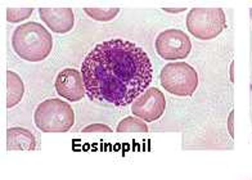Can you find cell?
<instances>
[{"mask_svg": "<svg viewBox=\"0 0 252 180\" xmlns=\"http://www.w3.org/2000/svg\"><path fill=\"white\" fill-rule=\"evenodd\" d=\"M31 14H32V8H18V9L9 8L7 10V20L14 24V22H20V21L26 20Z\"/></svg>", "mask_w": 252, "mask_h": 180, "instance_id": "5bb4252c", "label": "cell"}, {"mask_svg": "<svg viewBox=\"0 0 252 180\" xmlns=\"http://www.w3.org/2000/svg\"><path fill=\"white\" fill-rule=\"evenodd\" d=\"M84 131L87 133V131H106V133H110L111 129L106 125H90V126L85 127Z\"/></svg>", "mask_w": 252, "mask_h": 180, "instance_id": "9a60e30c", "label": "cell"}, {"mask_svg": "<svg viewBox=\"0 0 252 180\" xmlns=\"http://www.w3.org/2000/svg\"><path fill=\"white\" fill-rule=\"evenodd\" d=\"M81 75L90 99L124 107L148 89L153 70L142 48L131 41L112 39L90 50L81 66Z\"/></svg>", "mask_w": 252, "mask_h": 180, "instance_id": "6da1fadb", "label": "cell"}, {"mask_svg": "<svg viewBox=\"0 0 252 180\" xmlns=\"http://www.w3.org/2000/svg\"><path fill=\"white\" fill-rule=\"evenodd\" d=\"M161 85L169 93L179 97H190L198 87V75L186 62L167 63L161 71Z\"/></svg>", "mask_w": 252, "mask_h": 180, "instance_id": "5b68a950", "label": "cell"}, {"mask_svg": "<svg viewBox=\"0 0 252 180\" xmlns=\"http://www.w3.org/2000/svg\"><path fill=\"white\" fill-rule=\"evenodd\" d=\"M165 12H169V13H179V12H183L186 10V8H179V9H169V8H165Z\"/></svg>", "mask_w": 252, "mask_h": 180, "instance_id": "2e32d148", "label": "cell"}, {"mask_svg": "<svg viewBox=\"0 0 252 180\" xmlns=\"http://www.w3.org/2000/svg\"><path fill=\"white\" fill-rule=\"evenodd\" d=\"M84 10L88 16L96 21H111L120 12L119 8H110V9H106V8H100V9L99 8H85Z\"/></svg>", "mask_w": 252, "mask_h": 180, "instance_id": "7c38bea8", "label": "cell"}, {"mask_svg": "<svg viewBox=\"0 0 252 180\" xmlns=\"http://www.w3.org/2000/svg\"><path fill=\"white\" fill-rule=\"evenodd\" d=\"M225 14L220 8H194L187 16V29L199 40H211L225 29Z\"/></svg>", "mask_w": 252, "mask_h": 180, "instance_id": "277c9868", "label": "cell"}, {"mask_svg": "<svg viewBox=\"0 0 252 180\" xmlns=\"http://www.w3.org/2000/svg\"><path fill=\"white\" fill-rule=\"evenodd\" d=\"M117 131H120V133H125V131H143V133H146V131H148V127H147L146 123L138 120V119L126 117L125 120L119 123Z\"/></svg>", "mask_w": 252, "mask_h": 180, "instance_id": "4fadbf2b", "label": "cell"}, {"mask_svg": "<svg viewBox=\"0 0 252 180\" xmlns=\"http://www.w3.org/2000/svg\"><path fill=\"white\" fill-rule=\"evenodd\" d=\"M12 47L22 60L40 62L49 57L53 48V37L45 27L37 22H27L14 30Z\"/></svg>", "mask_w": 252, "mask_h": 180, "instance_id": "7a4b0ae2", "label": "cell"}, {"mask_svg": "<svg viewBox=\"0 0 252 180\" xmlns=\"http://www.w3.org/2000/svg\"><path fill=\"white\" fill-rule=\"evenodd\" d=\"M8 150H33L36 143L35 138L30 131L21 129V127H12L8 130Z\"/></svg>", "mask_w": 252, "mask_h": 180, "instance_id": "30bf717a", "label": "cell"}, {"mask_svg": "<svg viewBox=\"0 0 252 180\" xmlns=\"http://www.w3.org/2000/svg\"><path fill=\"white\" fill-rule=\"evenodd\" d=\"M24 95V84L20 76L8 71V108L16 106Z\"/></svg>", "mask_w": 252, "mask_h": 180, "instance_id": "8fae6325", "label": "cell"}, {"mask_svg": "<svg viewBox=\"0 0 252 180\" xmlns=\"http://www.w3.org/2000/svg\"><path fill=\"white\" fill-rule=\"evenodd\" d=\"M156 52L166 60H184L192 50V43L186 32L170 29L159 33L156 39Z\"/></svg>", "mask_w": 252, "mask_h": 180, "instance_id": "8992f818", "label": "cell"}, {"mask_svg": "<svg viewBox=\"0 0 252 180\" xmlns=\"http://www.w3.org/2000/svg\"><path fill=\"white\" fill-rule=\"evenodd\" d=\"M40 18L57 33H66L72 30L75 18L70 8H40Z\"/></svg>", "mask_w": 252, "mask_h": 180, "instance_id": "9c48e42d", "label": "cell"}, {"mask_svg": "<svg viewBox=\"0 0 252 180\" xmlns=\"http://www.w3.org/2000/svg\"><path fill=\"white\" fill-rule=\"evenodd\" d=\"M165 95L156 88H148L131 104L133 114L147 122L158 120L165 112Z\"/></svg>", "mask_w": 252, "mask_h": 180, "instance_id": "52a82bcc", "label": "cell"}, {"mask_svg": "<svg viewBox=\"0 0 252 180\" xmlns=\"http://www.w3.org/2000/svg\"><path fill=\"white\" fill-rule=\"evenodd\" d=\"M33 120L43 133H66L73 126L75 114L67 102L54 98L37 106Z\"/></svg>", "mask_w": 252, "mask_h": 180, "instance_id": "3957f363", "label": "cell"}, {"mask_svg": "<svg viewBox=\"0 0 252 180\" xmlns=\"http://www.w3.org/2000/svg\"><path fill=\"white\" fill-rule=\"evenodd\" d=\"M56 90L62 98L70 102H79L85 95L83 75L75 68H64L56 79Z\"/></svg>", "mask_w": 252, "mask_h": 180, "instance_id": "ba28073f", "label": "cell"}]
</instances>
